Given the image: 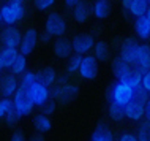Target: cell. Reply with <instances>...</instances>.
<instances>
[{
  "label": "cell",
  "instance_id": "obj_6",
  "mask_svg": "<svg viewBox=\"0 0 150 141\" xmlns=\"http://www.w3.org/2000/svg\"><path fill=\"white\" fill-rule=\"evenodd\" d=\"M131 98H133V87H129L125 81H115L112 84V95L109 102H115L125 106Z\"/></svg>",
  "mask_w": 150,
  "mask_h": 141
},
{
  "label": "cell",
  "instance_id": "obj_9",
  "mask_svg": "<svg viewBox=\"0 0 150 141\" xmlns=\"http://www.w3.org/2000/svg\"><path fill=\"white\" fill-rule=\"evenodd\" d=\"M21 40H22V33L19 32V29H16L13 26H6L0 33V41L3 43V46H8V48H18L19 49Z\"/></svg>",
  "mask_w": 150,
  "mask_h": 141
},
{
  "label": "cell",
  "instance_id": "obj_18",
  "mask_svg": "<svg viewBox=\"0 0 150 141\" xmlns=\"http://www.w3.org/2000/svg\"><path fill=\"white\" fill-rule=\"evenodd\" d=\"M134 30H136V35L141 40H147L150 37V19L145 14L137 16V18H136Z\"/></svg>",
  "mask_w": 150,
  "mask_h": 141
},
{
  "label": "cell",
  "instance_id": "obj_20",
  "mask_svg": "<svg viewBox=\"0 0 150 141\" xmlns=\"http://www.w3.org/2000/svg\"><path fill=\"white\" fill-rule=\"evenodd\" d=\"M36 81L44 84V86L51 87L52 84L57 81V73L52 67H46V68H41L40 71H36Z\"/></svg>",
  "mask_w": 150,
  "mask_h": 141
},
{
  "label": "cell",
  "instance_id": "obj_40",
  "mask_svg": "<svg viewBox=\"0 0 150 141\" xmlns=\"http://www.w3.org/2000/svg\"><path fill=\"white\" fill-rule=\"evenodd\" d=\"M63 2H65V6H67L68 10H73V8L78 5L79 2H82V0H63Z\"/></svg>",
  "mask_w": 150,
  "mask_h": 141
},
{
  "label": "cell",
  "instance_id": "obj_21",
  "mask_svg": "<svg viewBox=\"0 0 150 141\" xmlns=\"http://www.w3.org/2000/svg\"><path fill=\"white\" fill-rule=\"evenodd\" d=\"M92 14L100 21L108 19V16L111 14V3L108 0H96L92 6Z\"/></svg>",
  "mask_w": 150,
  "mask_h": 141
},
{
  "label": "cell",
  "instance_id": "obj_45",
  "mask_svg": "<svg viewBox=\"0 0 150 141\" xmlns=\"http://www.w3.org/2000/svg\"><path fill=\"white\" fill-rule=\"evenodd\" d=\"M10 3H16V5H24V2L25 0H8Z\"/></svg>",
  "mask_w": 150,
  "mask_h": 141
},
{
  "label": "cell",
  "instance_id": "obj_48",
  "mask_svg": "<svg viewBox=\"0 0 150 141\" xmlns=\"http://www.w3.org/2000/svg\"><path fill=\"white\" fill-rule=\"evenodd\" d=\"M0 22H2V14H0Z\"/></svg>",
  "mask_w": 150,
  "mask_h": 141
},
{
  "label": "cell",
  "instance_id": "obj_12",
  "mask_svg": "<svg viewBox=\"0 0 150 141\" xmlns=\"http://www.w3.org/2000/svg\"><path fill=\"white\" fill-rule=\"evenodd\" d=\"M133 68H136L139 73H145V71L150 68V46L147 45H139V49H137V57Z\"/></svg>",
  "mask_w": 150,
  "mask_h": 141
},
{
  "label": "cell",
  "instance_id": "obj_47",
  "mask_svg": "<svg viewBox=\"0 0 150 141\" xmlns=\"http://www.w3.org/2000/svg\"><path fill=\"white\" fill-rule=\"evenodd\" d=\"M2 68H3V65H2V60H0V70H2Z\"/></svg>",
  "mask_w": 150,
  "mask_h": 141
},
{
  "label": "cell",
  "instance_id": "obj_15",
  "mask_svg": "<svg viewBox=\"0 0 150 141\" xmlns=\"http://www.w3.org/2000/svg\"><path fill=\"white\" fill-rule=\"evenodd\" d=\"M18 87H19V81L14 73L3 76V79L0 81V92H2L3 97H13L14 92L18 90Z\"/></svg>",
  "mask_w": 150,
  "mask_h": 141
},
{
  "label": "cell",
  "instance_id": "obj_1",
  "mask_svg": "<svg viewBox=\"0 0 150 141\" xmlns=\"http://www.w3.org/2000/svg\"><path fill=\"white\" fill-rule=\"evenodd\" d=\"M78 95H79V87L71 83L57 84L55 87L51 89V98H54L55 102L63 103V105L71 103L74 98H78Z\"/></svg>",
  "mask_w": 150,
  "mask_h": 141
},
{
  "label": "cell",
  "instance_id": "obj_4",
  "mask_svg": "<svg viewBox=\"0 0 150 141\" xmlns=\"http://www.w3.org/2000/svg\"><path fill=\"white\" fill-rule=\"evenodd\" d=\"M44 30H47L52 37H62L67 32V21L57 11L47 14L46 22H44Z\"/></svg>",
  "mask_w": 150,
  "mask_h": 141
},
{
  "label": "cell",
  "instance_id": "obj_10",
  "mask_svg": "<svg viewBox=\"0 0 150 141\" xmlns=\"http://www.w3.org/2000/svg\"><path fill=\"white\" fill-rule=\"evenodd\" d=\"M36 45H38V32H36V29L32 27V29H29L22 35L21 45H19V52L24 56H30L35 51Z\"/></svg>",
  "mask_w": 150,
  "mask_h": 141
},
{
  "label": "cell",
  "instance_id": "obj_34",
  "mask_svg": "<svg viewBox=\"0 0 150 141\" xmlns=\"http://www.w3.org/2000/svg\"><path fill=\"white\" fill-rule=\"evenodd\" d=\"M40 110H41L43 114L51 116L55 113V110H57V102H55L54 98H47L43 105H40Z\"/></svg>",
  "mask_w": 150,
  "mask_h": 141
},
{
  "label": "cell",
  "instance_id": "obj_30",
  "mask_svg": "<svg viewBox=\"0 0 150 141\" xmlns=\"http://www.w3.org/2000/svg\"><path fill=\"white\" fill-rule=\"evenodd\" d=\"M149 94H150V92L145 89L142 84H141V86H137V87H134V89H133V100H136V102L145 105V102L150 98Z\"/></svg>",
  "mask_w": 150,
  "mask_h": 141
},
{
  "label": "cell",
  "instance_id": "obj_39",
  "mask_svg": "<svg viewBox=\"0 0 150 141\" xmlns=\"http://www.w3.org/2000/svg\"><path fill=\"white\" fill-rule=\"evenodd\" d=\"M137 136L133 133H122L120 135V141H136Z\"/></svg>",
  "mask_w": 150,
  "mask_h": 141
},
{
  "label": "cell",
  "instance_id": "obj_22",
  "mask_svg": "<svg viewBox=\"0 0 150 141\" xmlns=\"http://www.w3.org/2000/svg\"><path fill=\"white\" fill-rule=\"evenodd\" d=\"M18 54H19L18 48L3 46V49L0 51V60H2L3 68H10L11 65H13V62H14V59L18 57Z\"/></svg>",
  "mask_w": 150,
  "mask_h": 141
},
{
  "label": "cell",
  "instance_id": "obj_46",
  "mask_svg": "<svg viewBox=\"0 0 150 141\" xmlns=\"http://www.w3.org/2000/svg\"><path fill=\"white\" fill-rule=\"evenodd\" d=\"M145 16L150 19V3H149V6H147V11H145Z\"/></svg>",
  "mask_w": 150,
  "mask_h": 141
},
{
  "label": "cell",
  "instance_id": "obj_27",
  "mask_svg": "<svg viewBox=\"0 0 150 141\" xmlns=\"http://www.w3.org/2000/svg\"><path fill=\"white\" fill-rule=\"evenodd\" d=\"M123 81L127 83L129 87H133V89H134V87H137V86H141V84H142V73H139L136 68H131V70H129V73L127 75V78H125Z\"/></svg>",
  "mask_w": 150,
  "mask_h": 141
},
{
  "label": "cell",
  "instance_id": "obj_5",
  "mask_svg": "<svg viewBox=\"0 0 150 141\" xmlns=\"http://www.w3.org/2000/svg\"><path fill=\"white\" fill-rule=\"evenodd\" d=\"M100 71V65H98V59L95 56H82V60H81V65L78 73L81 75V78L87 79V81H92L98 76Z\"/></svg>",
  "mask_w": 150,
  "mask_h": 141
},
{
  "label": "cell",
  "instance_id": "obj_43",
  "mask_svg": "<svg viewBox=\"0 0 150 141\" xmlns=\"http://www.w3.org/2000/svg\"><path fill=\"white\" fill-rule=\"evenodd\" d=\"M144 118L150 120V98H149L147 102H145V105H144Z\"/></svg>",
  "mask_w": 150,
  "mask_h": 141
},
{
  "label": "cell",
  "instance_id": "obj_14",
  "mask_svg": "<svg viewBox=\"0 0 150 141\" xmlns=\"http://www.w3.org/2000/svg\"><path fill=\"white\" fill-rule=\"evenodd\" d=\"M52 51H54L55 57L68 59L71 56V52H73V45H71L70 40L63 38V35H62V37H57V40L54 41V48H52Z\"/></svg>",
  "mask_w": 150,
  "mask_h": 141
},
{
  "label": "cell",
  "instance_id": "obj_50",
  "mask_svg": "<svg viewBox=\"0 0 150 141\" xmlns=\"http://www.w3.org/2000/svg\"><path fill=\"white\" fill-rule=\"evenodd\" d=\"M0 2H2V0H0Z\"/></svg>",
  "mask_w": 150,
  "mask_h": 141
},
{
  "label": "cell",
  "instance_id": "obj_32",
  "mask_svg": "<svg viewBox=\"0 0 150 141\" xmlns=\"http://www.w3.org/2000/svg\"><path fill=\"white\" fill-rule=\"evenodd\" d=\"M137 140L139 141H150V120L145 119L139 125V132H137Z\"/></svg>",
  "mask_w": 150,
  "mask_h": 141
},
{
  "label": "cell",
  "instance_id": "obj_28",
  "mask_svg": "<svg viewBox=\"0 0 150 141\" xmlns=\"http://www.w3.org/2000/svg\"><path fill=\"white\" fill-rule=\"evenodd\" d=\"M147 6H149V2H147V0H134L128 13L133 14L134 18H137V16L145 14V11H147Z\"/></svg>",
  "mask_w": 150,
  "mask_h": 141
},
{
  "label": "cell",
  "instance_id": "obj_25",
  "mask_svg": "<svg viewBox=\"0 0 150 141\" xmlns=\"http://www.w3.org/2000/svg\"><path fill=\"white\" fill-rule=\"evenodd\" d=\"M108 113H109V118L115 122H122L125 119V106L120 103H115V102H109V108H108Z\"/></svg>",
  "mask_w": 150,
  "mask_h": 141
},
{
  "label": "cell",
  "instance_id": "obj_23",
  "mask_svg": "<svg viewBox=\"0 0 150 141\" xmlns=\"http://www.w3.org/2000/svg\"><path fill=\"white\" fill-rule=\"evenodd\" d=\"M33 127H35L36 132H41V133H47V132H51L52 122H51L49 116L43 114V113H40L38 116H35V118H33Z\"/></svg>",
  "mask_w": 150,
  "mask_h": 141
},
{
  "label": "cell",
  "instance_id": "obj_13",
  "mask_svg": "<svg viewBox=\"0 0 150 141\" xmlns=\"http://www.w3.org/2000/svg\"><path fill=\"white\" fill-rule=\"evenodd\" d=\"M144 118V103H139L136 100H129L125 105V119H129L133 122H137Z\"/></svg>",
  "mask_w": 150,
  "mask_h": 141
},
{
  "label": "cell",
  "instance_id": "obj_8",
  "mask_svg": "<svg viewBox=\"0 0 150 141\" xmlns=\"http://www.w3.org/2000/svg\"><path fill=\"white\" fill-rule=\"evenodd\" d=\"M71 45H73V51H74L76 54L84 56V54H87L88 51L93 49L95 38H93V35H90V33H79L73 38Z\"/></svg>",
  "mask_w": 150,
  "mask_h": 141
},
{
  "label": "cell",
  "instance_id": "obj_41",
  "mask_svg": "<svg viewBox=\"0 0 150 141\" xmlns=\"http://www.w3.org/2000/svg\"><path fill=\"white\" fill-rule=\"evenodd\" d=\"M11 140L13 141H24L25 140V135H24L22 132H14V133L11 135Z\"/></svg>",
  "mask_w": 150,
  "mask_h": 141
},
{
  "label": "cell",
  "instance_id": "obj_38",
  "mask_svg": "<svg viewBox=\"0 0 150 141\" xmlns=\"http://www.w3.org/2000/svg\"><path fill=\"white\" fill-rule=\"evenodd\" d=\"M142 86H144L145 89H147V90L150 92V68H149V70L142 75Z\"/></svg>",
  "mask_w": 150,
  "mask_h": 141
},
{
  "label": "cell",
  "instance_id": "obj_37",
  "mask_svg": "<svg viewBox=\"0 0 150 141\" xmlns=\"http://www.w3.org/2000/svg\"><path fill=\"white\" fill-rule=\"evenodd\" d=\"M51 38H52V35H51L47 30H44L43 33H40V35H38V41L41 43V45H47V43L51 41Z\"/></svg>",
  "mask_w": 150,
  "mask_h": 141
},
{
  "label": "cell",
  "instance_id": "obj_17",
  "mask_svg": "<svg viewBox=\"0 0 150 141\" xmlns=\"http://www.w3.org/2000/svg\"><path fill=\"white\" fill-rule=\"evenodd\" d=\"M90 14H92V6L87 5L84 0L79 2L78 5L73 8V18H74V21L79 22V24L87 22V19L90 18Z\"/></svg>",
  "mask_w": 150,
  "mask_h": 141
},
{
  "label": "cell",
  "instance_id": "obj_31",
  "mask_svg": "<svg viewBox=\"0 0 150 141\" xmlns=\"http://www.w3.org/2000/svg\"><path fill=\"white\" fill-rule=\"evenodd\" d=\"M81 60H82V56L74 52V56H71L70 60H68V63H67V75H73L79 70Z\"/></svg>",
  "mask_w": 150,
  "mask_h": 141
},
{
  "label": "cell",
  "instance_id": "obj_16",
  "mask_svg": "<svg viewBox=\"0 0 150 141\" xmlns=\"http://www.w3.org/2000/svg\"><path fill=\"white\" fill-rule=\"evenodd\" d=\"M129 70H131V65L128 62H125L120 56L114 59V62H112V75L115 76L117 81H123L127 78V75L129 73Z\"/></svg>",
  "mask_w": 150,
  "mask_h": 141
},
{
  "label": "cell",
  "instance_id": "obj_36",
  "mask_svg": "<svg viewBox=\"0 0 150 141\" xmlns=\"http://www.w3.org/2000/svg\"><path fill=\"white\" fill-rule=\"evenodd\" d=\"M55 3V0H33V5L36 10L40 11H46Z\"/></svg>",
  "mask_w": 150,
  "mask_h": 141
},
{
  "label": "cell",
  "instance_id": "obj_29",
  "mask_svg": "<svg viewBox=\"0 0 150 141\" xmlns=\"http://www.w3.org/2000/svg\"><path fill=\"white\" fill-rule=\"evenodd\" d=\"M36 83V73L35 71H24L21 75V81H19V87L29 90L32 86Z\"/></svg>",
  "mask_w": 150,
  "mask_h": 141
},
{
  "label": "cell",
  "instance_id": "obj_19",
  "mask_svg": "<svg viewBox=\"0 0 150 141\" xmlns=\"http://www.w3.org/2000/svg\"><path fill=\"white\" fill-rule=\"evenodd\" d=\"M90 140L92 141H112L114 140V135H112L111 128H109L106 124L100 122L98 125L95 127V130L92 132Z\"/></svg>",
  "mask_w": 150,
  "mask_h": 141
},
{
  "label": "cell",
  "instance_id": "obj_49",
  "mask_svg": "<svg viewBox=\"0 0 150 141\" xmlns=\"http://www.w3.org/2000/svg\"><path fill=\"white\" fill-rule=\"evenodd\" d=\"M147 2H149V3H150V0H147Z\"/></svg>",
  "mask_w": 150,
  "mask_h": 141
},
{
  "label": "cell",
  "instance_id": "obj_24",
  "mask_svg": "<svg viewBox=\"0 0 150 141\" xmlns=\"http://www.w3.org/2000/svg\"><path fill=\"white\" fill-rule=\"evenodd\" d=\"M93 52H95L93 56L98 60H101V62H104V60H108L111 57V48H109V45L106 41H103V40H100L98 43L93 45Z\"/></svg>",
  "mask_w": 150,
  "mask_h": 141
},
{
  "label": "cell",
  "instance_id": "obj_35",
  "mask_svg": "<svg viewBox=\"0 0 150 141\" xmlns=\"http://www.w3.org/2000/svg\"><path fill=\"white\" fill-rule=\"evenodd\" d=\"M11 105H13L11 97H3V98H0V119H3L5 113L11 108Z\"/></svg>",
  "mask_w": 150,
  "mask_h": 141
},
{
  "label": "cell",
  "instance_id": "obj_3",
  "mask_svg": "<svg viewBox=\"0 0 150 141\" xmlns=\"http://www.w3.org/2000/svg\"><path fill=\"white\" fill-rule=\"evenodd\" d=\"M13 106L18 110V113L22 116H27L33 111L35 108V103L32 102L30 95H29V90L22 89V87H18V90L14 92L13 95Z\"/></svg>",
  "mask_w": 150,
  "mask_h": 141
},
{
  "label": "cell",
  "instance_id": "obj_7",
  "mask_svg": "<svg viewBox=\"0 0 150 141\" xmlns=\"http://www.w3.org/2000/svg\"><path fill=\"white\" fill-rule=\"evenodd\" d=\"M137 49H139V43L134 38L131 37L125 38L120 45V57L125 62H128L129 65H134L136 57H137Z\"/></svg>",
  "mask_w": 150,
  "mask_h": 141
},
{
  "label": "cell",
  "instance_id": "obj_26",
  "mask_svg": "<svg viewBox=\"0 0 150 141\" xmlns=\"http://www.w3.org/2000/svg\"><path fill=\"white\" fill-rule=\"evenodd\" d=\"M25 68H27V56H24L19 52L18 57L14 59L13 65L10 67V70H11V73H14L18 76V75H22L24 71H25Z\"/></svg>",
  "mask_w": 150,
  "mask_h": 141
},
{
  "label": "cell",
  "instance_id": "obj_44",
  "mask_svg": "<svg viewBox=\"0 0 150 141\" xmlns=\"http://www.w3.org/2000/svg\"><path fill=\"white\" fill-rule=\"evenodd\" d=\"M111 95H112V84H111V86H109L108 89H106V100H108V102L111 100Z\"/></svg>",
  "mask_w": 150,
  "mask_h": 141
},
{
  "label": "cell",
  "instance_id": "obj_2",
  "mask_svg": "<svg viewBox=\"0 0 150 141\" xmlns=\"http://www.w3.org/2000/svg\"><path fill=\"white\" fill-rule=\"evenodd\" d=\"M0 14H2V22H5L6 26H14L16 22H19L25 16V8L24 5H16V3H5L0 8Z\"/></svg>",
  "mask_w": 150,
  "mask_h": 141
},
{
  "label": "cell",
  "instance_id": "obj_33",
  "mask_svg": "<svg viewBox=\"0 0 150 141\" xmlns=\"http://www.w3.org/2000/svg\"><path fill=\"white\" fill-rule=\"evenodd\" d=\"M22 116L18 113V110L11 105V108L5 113V116H3V119H5V122L6 124H10V125H14V124H18L19 122V119H21Z\"/></svg>",
  "mask_w": 150,
  "mask_h": 141
},
{
  "label": "cell",
  "instance_id": "obj_11",
  "mask_svg": "<svg viewBox=\"0 0 150 141\" xmlns=\"http://www.w3.org/2000/svg\"><path fill=\"white\" fill-rule=\"evenodd\" d=\"M29 95H30L32 102L35 103V106H40V105H43L47 98H51V89L47 86H44V84L36 81L29 89Z\"/></svg>",
  "mask_w": 150,
  "mask_h": 141
},
{
  "label": "cell",
  "instance_id": "obj_42",
  "mask_svg": "<svg viewBox=\"0 0 150 141\" xmlns=\"http://www.w3.org/2000/svg\"><path fill=\"white\" fill-rule=\"evenodd\" d=\"M133 2H134V0H122V8H123L125 13H128V11H129V8H131Z\"/></svg>",
  "mask_w": 150,
  "mask_h": 141
}]
</instances>
